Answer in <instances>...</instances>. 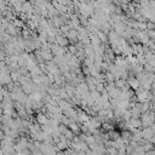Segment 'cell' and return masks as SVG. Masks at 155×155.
Segmentation results:
<instances>
[{"instance_id": "cell-1", "label": "cell", "mask_w": 155, "mask_h": 155, "mask_svg": "<svg viewBox=\"0 0 155 155\" xmlns=\"http://www.w3.org/2000/svg\"><path fill=\"white\" fill-rule=\"evenodd\" d=\"M139 120H140V125H142L143 128L154 125V114H153V110H149V111L142 114L140 117H139Z\"/></svg>"}, {"instance_id": "cell-2", "label": "cell", "mask_w": 155, "mask_h": 155, "mask_svg": "<svg viewBox=\"0 0 155 155\" xmlns=\"http://www.w3.org/2000/svg\"><path fill=\"white\" fill-rule=\"evenodd\" d=\"M126 84H127V86H128L131 90H133V91H136V90H138V88L140 87V84H139V81H138V79H137L136 76L127 78V79H126Z\"/></svg>"}, {"instance_id": "cell-3", "label": "cell", "mask_w": 155, "mask_h": 155, "mask_svg": "<svg viewBox=\"0 0 155 155\" xmlns=\"http://www.w3.org/2000/svg\"><path fill=\"white\" fill-rule=\"evenodd\" d=\"M35 122L39 124L40 126H42V125H47V122H48V117H47L45 114H42V113H38V114L35 115Z\"/></svg>"}, {"instance_id": "cell-4", "label": "cell", "mask_w": 155, "mask_h": 155, "mask_svg": "<svg viewBox=\"0 0 155 155\" xmlns=\"http://www.w3.org/2000/svg\"><path fill=\"white\" fill-rule=\"evenodd\" d=\"M68 128L76 136H79L81 132H80V124H78V122H73V121H70V124L68 125Z\"/></svg>"}, {"instance_id": "cell-5", "label": "cell", "mask_w": 155, "mask_h": 155, "mask_svg": "<svg viewBox=\"0 0 155 155\" xmlns=\"http://www.w3.org/2000/svg\"><path fill=\"white\" fill-rule=\"evenodd\" d=\"M154 23L153 22H147V30H154Z\"/></svg>"}, {"instance_id": "cell-6", "label": "cell", "mask_w": 155, "mask_h": 155, "mask_svg": "<svg viewBox=\"0 0 155 155\" xmlns=\"http://www.w3.org/2000/svg\"><path fill=\"white\" fill-rule=\"evenodd\" d=\"M144 155H154V150H150V151H147V153H144Z\"/></svg>"}]
</instances>
